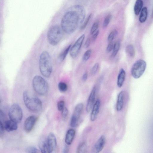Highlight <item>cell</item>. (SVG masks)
<instances>
[{
  "label": "cell",
  "instance_id": "11",
  "mask_svg": "<svg viewBox=\"0 0 153 153\" xmlns=\"http://www.w3.org/2000/svg\"><path fill=\"white\" fill-rule=\"evenodd\" d=\"M37 117L34 115L28 117L25 120L24 126L25 131L27 132H30L33 128L37 120Z\"/></svg>",
  "mask_w": 153,
  "mask_h": 153
},
{
  "label": "cell",
  "instance_id": "18",
  "mask_svg": "<svg viewBox=\"0 0 153 153\" xmlns=\"http://www.w3.org/2000/svg\"><path fill=\"white\" fill-rule=\"evenodd\" d=\"M124 92L123 91H121L118 94L116 106L117 110L118 111H120L123 108L124 104Z\"/></svg>",
  "mask_w": 153,
  "mask_h": 153
},
{
  "label": "cell",
  "instance_id": "28",
  "mask_svg": "<svg viewBox=\"0 0 153 153\" xmlns=\"http://www.w3.org/2000/svg\"><path fill=\"white\" fill-rule=\"evenodd\" d=\"M99 26V22L98 21L95 22L93 24L90 30V34H93L96 32Z\"/></svg>",
  "mask_w": 153,
  "mask_h": 153
},
{
  "label": "cell",
  "instance_id": "14",
  "mask_svg": "<svg viewBox=\"0 0 153 153\" xmlns=\"http://www.w3.org/2000/svg\"><path fill=\"white\" fill-rule=\"evenodd\" d=\"M100 105V100L98 99L94 105L91 114L90 119L92 121H94L96 119L99 111Z\"/></svg>",
  "mask_w": 153,
  "mask_h": 153
},
{
  "label": "cell",
  "instance_id": "27",
  "mask_svg": "<svg viewBox=\"0 0 153 153\" xmlns=\"http://www.w3.org/2000/svg\"><path fill=\"white\" fill-rule=\"evenodd\" d=\"M117 31L116 30H114L112 31L109 34L108 37V42H111L117 36Z\"/></svg>",
  "mask_w": 153,
  "mask_h": 153
},
{
  "label": "cell",
  "instance_id": "23",
  "mask_svg": "<svg viewBox=\"0 0 153 153\" xmlns=\"http://www.w3.org/2000/svg\"><path fill=\"white\" fill-rule=\"evenodd\" d=\"M126 53L131 57H133L135 55V50L134 46L131 44L127 45L126 48Z\"/></svg>",
  "mask_w": 153,
  "mask_h": 153
},
{
  "label": "cell",
  "instance_id": "22",
  "mask_svg": "<svg viewBox=\"0 0 153 153\" xmlns=\"http://www.w3.org/2000/svg\"><path fill=\"white\" fill-rule=\"evenodd\" d=\"M71 47V45H70L60 54L58 58V61L59 62H62L65 59L70 51Z\"/></svg>",
  "mask_w": 153,
  "mask_h": 153
},
{
  "label": "cell",
  "instance_id": "21",
  "mask_svg": "<svg viewBox=\"0 0 153 153\" xmlns=\"http://www.w3.org/2000/svg\"><path fill=\"white\" fill-rule=\"evenodd\" d=\"M148 15L147 9L146 7H144L141 10L139 18V21L141 23H143L146 20Z\"/></svg>",
  "mask_w": 153,
  "mask_h": 153
},
{
  "label": "cell",
  "instance_id": "19",
  "mask_svg": "<svg viewBox=\"0 0 153 153\" xmlns=\"http://www.w3.org/2000/svg\"><path fill=\"white\" fill-rule=\"evenodd\" d=\"M39 147L40 151L42 153H48V149L47 141L45 139L41 140L39 143Z\"/></svg>",
  "mask_w": 153,
  "mask_h": 153
},
{
  "label": "cell",
  "instance_id": "17",
  "mask_svg": "<svg viewBox=\"0 0 153 153\" xmlns=\"http://www.w3.org/2000/svg\"><path fill=\"white\" fill-rule=\"evenodd\" d=\"M126 76L125 71L123 68H121L117 77V85L119 88H121L123 86L125 80Z\"/></svg>",
  "mask_w": 153,
  "mask_h": 153
},
{
  "label": "cell",
  "instance_id": "24",
  "mask_svg": "<svg viewBox=\"0 0 153 153\" xmlns=\"http://www.w3.org/2000/svg\"><path fill=\"white\" fill-rule=\"evenodd\" d=\"M120 40H117L113 45V51L112 54V56L114 57L117 55L120 46Z\"/></svg>",
  "mask_w": 153,
  "mask_h": 153
},
{
  "label": "cell",
  "instance_id": "43",
  "mask_svg": "<svg viewBox=\"0 0 153 153\" xmlns=\"http://www.w3.org/2000/svg\"><path fill=\"white\" fill-rule=\"evenodd\" d=\"M0 103H1V100L0 99Z\"/></svg>",
  "mask_w": 153,
  "mask_h": 153
},
{
  "label": "cell",
  "instance_id": "15",
  "mask_svg": "<svg viewBox=\"0 0 153 153\" xmlns=\"http://www.w3.org/2000/svg\"><path fill=\"white\" fill-rule=\"evenodd\" d=\"M17 123L11 120H7L4 123V127L7 131L16 130L18 128Z\"/></svg>",
  "mask_w": 153,
  "mask_h": 153
},
{
  "label": "cell",
  "instance_id": "9",
  "mask_svg": "<svg viewBox=\"0 0 153 153\" xmlns=\"http://www.w3.org/2000/svg\"><path fill=\"white\" fill-rule=\"evenodd\" d=\"M85 38V34L82 35L78 39L73 46L71 47L70 50V54L72 58L74 59L77 56Z\"/></svg>",
  "mask_w": 153,
  "mask_h": 153
},
{
  "label": "cell",
  "instance_id": "7",
  "mask_svg": "<svg viewBox=\"0 0 153 153\" xmlns=\"http://www.w3.org/2000/svg\"><path fill=\"white\" fill-rule=\"evenodd\" d=\"M9 116L10 120L17 123H20L23 117V112L20 106L16 103L12 105L9 109Z\"/></svg>",
  "mask_w": 153,
  "mask_h": 153
},
{
  "label": "cell",
  "instance_id": "33",
  "mask_svg": "<svg viewBox=\"0 0 153 153\" xmlns=\"http://www.w3.org/2000/svg\"><path fill=\"white\" fill-rule=\"evenodd\" d=\"M99 67V64L98 63H96L92 67L91 70V74L92 75L95 74L97 71Z\"/></svg>",
  "mask_w": 153,
  "mask_h": 153
},
{
  "label": "cell",
  "instance_id": "12",
  "mask_svg": "<svg viewBox=\"0 0 153 153\" xmlns=\"http://www.w3.org/2000/svg\"><path fill=\"white\" fill-rule=\"evenodd\" d=\"M96 87L94 86L92 89L88 98L86 106V110L87 112H89L91 110L95 100Z\"/></svg>",
  "mask_w": 153,
  "mask_h": 153
},
{
  "label": "cell",
  "instance_id": "13",
  "mask_svg": "<svg viewBox=\"0 0 153 153\" xmlns=\"http://www.w3.org/2000/svg\"><path fill=\"white\" fill-rule=\"evenodd\" d=\"M106 139L104 135L101 136L95 143L93 147V151L99 153L103 149L105 143Z\"/></svg>",
  "mask_w": 153,
  "mask_h": 153
},
{
  "label": "cell",
  "instance_id": "6",
  "mask_svg": "<svg viewBox=\"0 0 153 153\" xmlns=\"http://www.w3.org/2000/svg\"><path fill=\"white\" fill-rule=\"evenodd\" d=\"M146 64L143 59H139L134 64L131 68V73L133 77L136 79L140 78L146 69Z\"/></svg>",
  "mask_w": 153,
  "mask_h": 153
},
{
  "label": "cell",
  "instance_id": "42",
  "mask_svg": "<svg viewBox=\"0 0 153 153\" xmlns=\"http://www.w3.org/2000/svg\"><path fill=\"white\" fill-rule=\"evenodd\" d=\"M88 78V74L87 72L84 73L82 76V80L84 82L86 81Z\"/></svg>",
  "mask_w": 153,
  "mask_h": 153
},
{
  "label": "cell",
  "instance_id": "16",
  "mask_svg": "<svg viewBox=\"0 0 153 153\" xmlns=\"http://www.w3.org/2000/svg\"><path fill=\"white\" fill-rule=\"evenodd\" d=\"M75 134V131L73 129H70L67 131L65 139V142L68 145H71L72 143Z\"/></svg>",
  "mask_w": 153,
  "mask_h": 153
},
{
  "label": "cell",
  "instance_id": "25",
  "mask_svg": "<svg viewBox=\"0 0 153 153\" xmlns=\"http://www.w3.org/2000/svg\"><path fill=\"white\" fill-rule=\"evenodd\" d=\"M87 146L86 143L83 142L80 143L78 146L76 150V152L83 153L86 152Z\"/></svg>",
  "mask_w": 153,
  "mask_h": 153
},
{
  "label": "cell",
  "instance_id": "34",
  "mask_svg": "<svg viewBox=\"0 0 153 153\" xmlns=\"http://www.w3.org/2000/svg\"><path fill=\"white\" fill-rule=\"evenodd\" d=\"M65 105V102L63 100L59 101L57 103V106L58 110L60 111H62Z\"/></svg>",
  "mask_w": 153,
  "mask_h": 153
},
{
  "label": "cell",
  "instance_id": "10",
  "mask_svg": "<svg viewBox=\"0 0 153 153\" xmlns=\"http://www.w3.org/2000/svg\"><path fill=\"white\" fill-rule=\"evenodd\" d=\"M48 153H53L56 152L57 148V141L55 135L52 132L50 133L47 139Z\"/></svg>",
  "mask_w": 153,
  "mask_h": 153
},
{
  "label": "cell",
  "instance_id": "38",
  "mask_svg": "<svg viewBox=\"0 0 153 153\" xmlns=\"http://www.w3.org/2000/svg\"><path fill=\"white\" fill-rule=\"evenodd\" d=\"M5 119V115L4 112L0 109V120L4 122Z\"/></svg>",
  "mask_w": 153,
  "mask_h": 153
},
{
  "label": "cell",
  "instance_id": "30",
  "mask_svg": "<svg viewBox=\"0 0 153 153\" xmlns=\"http://www.w3.org/2000/svg\"><path fill=\"white\" fill-rule=\"evenodd\" d=\"M91 51L90 49L87 50L84 53L82 57L83 60L86 61L88 60L91 56Z\"/></svg>",
  "mask_w": 153,
  "mask_h": 153
},
{
  "label": "cell",
  "instance_id": "26",
  "mask_svg": "<svg viewBox=\"0 0 153 153\" xmlns=\"http://www.w3.org/2000/svg\"><path fill=\"white\" fill-rule=\"evenodd\" d=\"M58 87L59 91L62 92H66L68 89V86L64 82H59L58 83Z\"/></svg>",
  "mask_w": 153,
  "mask_h": 153
},
{
  "label": "cell",
  "instance_id": "40",
  "mask_svg": "<svg viewBox=\"0 0 153 153\" xmlns=\"http://www.w3.org/2000/svg\"><path fill=\"white\" fill-rule=\"evenodd\" d=\"M90 39L88 38L87 39L84 44V47L85 48H88L90 45Z\"/></svg>",
  "mask_w": 153,
  "mask_h": 153
},
{
  "label": "cell",
  "instance_id": "37",
  "mask_svg": "<svg viewBox=\"0 0 153 153\" xmlns=\"http://www.w3.org/2000/svg\"><path fill=\"white\" fill-rule=\"evenodd\" d=\"M113 43H110L107 46L106 48V51L108 53L110 52L113 49Z\"/></svg>",
  "mask_w": 153,
  "mask_h": 153
},
{
  "label": "cell",
  "instance_id": "4",
  "mask_svg": "<svg viewBox=\"0 0 153 153\" xmlns=\"http://www.w3.org/2000/svg\"><path fill=\"white\" fill-rule=\"evenodd\" d=\"M63 31L58 25L52 26L47 33V39L49 43L53 46L56 45L60 42L63 36Z\"/></svg>",
  "mask_w": 153,
  "mask_h": 153
},
{
  "label": "cell",
  "instance_id": "8",
  "mask_svg": "<svg viewBox=\"0 0 153 153\" xmlns=\"http://www.w3.org/2000/svg\"><path fill=\"white\" fill-rule=\"evenodd\" d=\"M83 107V105L81 103L76 106L70 121V125L72 127H74L77 125Z\"/></svg>",
  "mask_w": 153,
  "mask_h": 153
},
{
  "label": "cell",
  "instance_id": "35",
  "mask_svg": "<svg viewBox=\"0 0 153 153\" xmlns=\"http://www.w3.org/2000/svg\"><path fill=\"white\" fill-rule=\"evenodd\" d=\"M62 111V116L63 119H65L68 114V111L67 107H65Z\"/></svg>",
  "mask_w": 153,
  "mask_h": 153
},
{
  "label": "cell",
  "instance_id": "29",
  "mask_svg": "<svg viewBox=\"0 0 153 153\" xmlns=\"http://www.w3.org/2000/svg\"><path fill=\"white\" fill-rule=\"evenodd\" d=\"M111 15L110 14H108L106 16L103 23L102 26L104 27H105L108 25L111 19Z\"/></svg>",
  "mask_w": 153,
  "mask_h": 153
},
{
  "label": "cell",
  "instance_id": "20",
  "mask_svg": "<svg viewBox=\"0 0 153 153\" xmlns=\"http://www.w3.org/2000/svg\"><path fill=\"white\" fill-rule=\"evenodd\" d=\"M143 5V2L142 0H137L134 7V11L136 15H138L142 10Z\"/></svg>",
  "mask_w": 153,
  "mask_h": 153
},
{
  "label": "cell",
  "instance_id": "41",
  "mask_svg": "<svg viewBox=\"0 0 153 153\" xmlns=\"http://www.w3.org/2000/svg\"><path fill=\"white\" fill-rule=\"evenodd\" d=\"M69 150V147L68 145L65 146L63 149L62 152L64 153H68Z\"/></svg>",
  "mask_w": 153,
  "mask_h": 153
},
{
  "label": "cell",
  "instance_id": "31",
  "mask_svg": "<svg viewBox=\"0 0 153 153\" xmlns=\"http://www.w3.org/2000/svg\"><path fill=\"white\" fill-rule=\"evenodd\" d=\"M92 14H90L87 18L84 23L80 27V29L81 30H83L86 27L87 25H88V23L89 22L90 19H91L92 17Z\"/></svg>",
  "mask_w": 153,
  "mask_h": 153
},
{
  "label": "cell",
  "instance_id": "39",
  "mask_svg": "<svg viewBox=\"0 0 153 153\" xmlns=\"http://www.w3.org/2000/svg\"><path fill=\"white\" fill-rule=\"evenodd\" d=\"M99 30H97L93 34H94L93 35L92 37V39L93 41L95 40L97 38L99 34Z\"/></svg>",
  "mask_w": 153,
  "mask_h": 153
},
{
  "label": "cell",
  "instance_id": "3",
  "mask_svg": "<svg viewBox=\"0 0 153 153\" xmlns=\"http://www.w3.org/2000/svg\"><path fill=\"white\" fill-rule=\"evenodd\" d=\"M39 67L40 72L43 76L48 78L50 76L52 66L51 56L47 51H44L40 54Z\"/></svg>",
  "mask_w": 153,
  "mask_h": 153
},
{
  "label": "cell",
  "instance_id": "2",
  "mask_svg": "<svg viewBox=\"0 0 153 153\" xmlns=\"http://www.w3.org/2000/svg\"><path fill=\"white\" fill-rule=\"evenodd\" d=\"M23 97L24 103L29 109L34 112L41 111L42 108V102L37 96L25 91L24 92Z\"/></svg>",
  "mask_w": 153,
  "mask_h": 153
},
{
  "label": "cell",
  "instance_id": "1",
  "mask_svg": "<svg viewBox=\"0 0 153 153\" xmlns=\"http://www.w3.org/2000/svg\"><path fill=\"white\" fill-rule=\"evenodd\" d=\"M84 20L76 11L69 7L62 19L61 27L65 33L70 34L75 31Z\"/></svg>",
  "mask_w": 153,
  "mask_h": 153
},
{
  "label": "cell",
  "instance_id": "36",
  "mask_svg": "<svg viewBox=\"0 0 153 153\" xmlns=\"http://www.w3.org/2000/svg\"><path fill=\"white\" fill-rule=\"evenodd\" d=\"M4 132V128L2 122L0 120V136H2Z\"/></svg>",
  "mask_w": 153,
  "mask_h": 153
},
{
  "label": "cell",
  "instance_id": "5",
  "mask_svg": "<svg viewBox=\"0 0 153 153\" xmlns=\"http://www.w3.org/2000/svg\"><path fill=\"white\" fill-rule=\"evenodd\" d=\"M32 85L34 90L39 95L44 96L48 92L49 89L48 83L41 76L36 75L33 77Z\"/></svg>",
  "mask_w": 153,
  "mask_h": 153
},
{
  "label": "cell",
  "instance_id": "32",
  "mask_svg": "<svg viewBox=\"0 0 153 153\" xmlns=\"http://www.w3.org/2000/svg\"><path fill=\"white\" fill-rule=\"evenodd\" d=\"M26 151L28 153H37L39 152V150L36 148L34 146H29L26 149Z\"/></svg>",
  "mask_w": 153,
  "mask_h": 153
}]
</instances>
